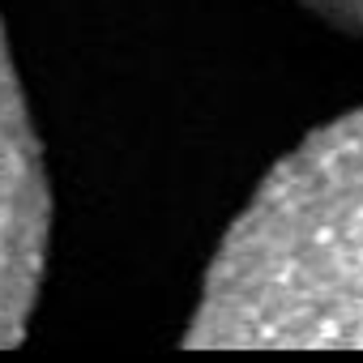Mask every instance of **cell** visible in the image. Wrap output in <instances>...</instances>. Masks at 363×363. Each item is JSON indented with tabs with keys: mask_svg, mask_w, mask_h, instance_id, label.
I'll list each match as a JSON object with an SVG mask.
<instances>
[{
	"mask_svg": "<svg viewBox=\"0 0 363 363\" xmlns=\"http://www.w3.org/2000/svg\"><path fill=\"white\" fill-rule=\"evenodd\" d=\"M48 175L22 82L0 30V346H13L39 299L48 265Z\"/></svg>",
	"mask_w": 363,
	"mask_h": 363,
	"instance_id": "7a4b0ae2",
	"label": "cell"
},
{
	"mask_svg": "<svg viewBox=\"0 0 363 363\" xmlns=\"http://www.w3.org/2000/svg\"><path fill=\"white\" fill-rule=\"evenodd\" d=\"M193 346H363V107L286 154L223 240Z\"/></svg>",
	"mask_w": 363,
	"mask_h": 363,
	"instance_id": "6da1fadb",
	"label": "cell"
},
{
	"mask_svg": "<svg viewBox=\"0 0 363 363\" xmlns=\"http://www.w3.org/2000/svg\"><path fill=\"white\" fill-rule=\"evenodd\" d=\"M303 5L342 30H363V0H303Z\"/></svg>",
	"mask_w": 363,
	"mask_h": 363,
	"instance_id": "3957f363",
	"label": "cell"
}]
</instances>
